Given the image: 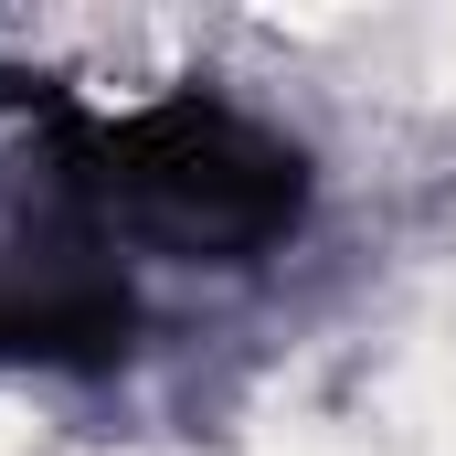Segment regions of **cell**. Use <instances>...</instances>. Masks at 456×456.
<instances>
[{"label":"cell","mask_w":456,"mask_h":456,"mask_svg":"<svg viewBox=\"0 0 456 456\" xmlns=\"http://www.w3.org/2000/svg\"><path fill=\"white\" fill-rule=\"evenodd\" d=\"M86 191L117 255L255 265L308 224V149L202 86H170L117 117L86 107Z\"/></svg>","instance_id":"1"},{"label":"cell","mask_w":456,"mask_h":456,"mask_svg":"<svg viewBox=\"0 0 456 456\" xmlns=\"http://www.w3.org/2000/svg\"><path fill=\"white\" fill-rule=\"evenodd\" d=\"M138 340V297L86 191V107L0 75V361L96 371Z\"/></svg>","instance_id":"2"}]
</instances>
